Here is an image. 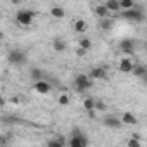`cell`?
Masks as SVG:
<instances>
[{
  "label": "cell",
  "mask_w": 147,
  "mask_h": 147,
  "mask_svg": "<svg viewBox=\"0 0 147 147\" xmlns=\"http://www.w3.org/2000/svg\"><path fill=\"white\" fill-rule=\"evenodd\" d=\"M121 18L126 19V21H130V23H142L145 16H144V11L135 5V7H131V9L121 11Z\"/></svg>",
  "instance_id": "obj_1"
},
{
  "label": "cell",
  "mask_w": 147,
  "mask_h": 147,
  "mask_svg": "<svg viewBox=\"0 0 147 147\" xmlns=\"http://www.w3.org/2000/svg\"><path fill=\"white\" fill-rule=\"evenodd\" d=\"M92 85H94V80L88 75H82V73L76 75V78H75V88H76L78 94H83V92L90 90Z\"/></svg>",
  "instance_id": "obj_2"
},
{
  "label": "cell",
  "mask_w": 147,
  "mask_h": 147,
  "mask_svg": "<svg viewBox=\"0 0 147 147\" xmlns=\"http://www.w3.org/2000/svg\"><path fill=\"white\" fill-rule=\"evenodd\" d=\"M35 19V12L33 11H26V9H19L16 12V21L21 26H31Z\"/></svg>",
  "instance_id": "obj_3"
},
{
  "label": "cell",
  "mask_w": 147,
  "mask_h": 147,
  "mask_svg": "<svg viewBox=\"0 0 147 147\" xmlns=\"http://www.w3.org/2000/svg\"><path fill=\"white\" fill-rule=\"evenodd\" d=\"M7 61H9V64H12V66H21V64L26 62V54H24L23 50H19V49H12V50L7 54Z\"/></svg>",
  "instance_id": "obj_4"
},
{
  "label": "cell",
  "mask_w": 147,
  "mask_h": 147,
  "mask_svg": "<svg viewBox=\"0 0 147 147\" xmlns=\"http://www.w3.org/2000/svg\"><path fill=\"white\" fill-rule=\"evenodd\" d=\"M69 147H87L88 145V138L83 133H76V135H71V138L67 140Z\"/></svg>",
  "instance_id": "obj_5"
},
{
  "label": "cell",
  "mask_w": 147,
  "mask_h": 147,
  "mask_svg": "<svg viewBox=\"0 0 147 147\" xmlns=\"http://www.w3.org/2000/svg\"><path fill=\"white\" fill-rule=\"evenodd\" d=\"M119 50L123 54H126V55H133L135 50H137V43L131 38H125V40L119 42Z\"/></svg>",
  "instance_id": "obj_6"
},
{
  "label": "cell",
  "mask_w": 147,
  "mask_h": 147,
  "mask_svg": "<svg viewBox=\"0 0 147 147\" xmlns=\"http://www.w3.org/2000/svg\"><path fill=\"white\" fill-rule=\"evenodd\" d=\"M33 90H35L36 94H40V95H47V94L52 92V85L42 78V80H36V82L33 83Z\"/></svg>",
  "instance_id": "obj_7"
},
{
  "label": "cell",
  "mask_w": 147,
  "mask_h": 147,
  "mask_svg": "<svg viewBox=\"0 0 147 147\" xmlns=\"http://www.w3.org/2000/svg\"><path fill=\"white\" fill-rule=\"evenodd\" d=\"M104 125L107 126V128H119L123 123H121V119L118 118V116H114V114H106L104 116Z\"/></svg>",
  "instance_id": "obj_8"
},
{
  "label": "cell",
  "mask_w": 147,
  "mask_h": 147,
  "mask_svg": "<svg viewBox=\"0 0 147 147\" xmlns=\"http://www.w3.org/2000/svg\"><path fill=\"white\" fill-rule=\"evenodd\" d=\"M88 76L92 80H107V69L106 67H94V69H90Z\"/></svg>",
  "instance_id": "obj_9"
},
{
  "label": "cell",
  "mask_w": 147,
  "mask_h": 147,
  "mask_svg": "<svg viewBox=\"0 0 147 147\" xmlns=\"http://www.w3.org/2000/svg\"><path fill=\"white\" fill-rule=\"evenodd\" d=\"M133 59H130V57H125V59H121L119 61V71L121 73H125V75H128V73H131V69H133Z\"/></svg>",
  "instance_id": "obj_10"
},
{
  "label": "cell",
  "mask_w": 147,
  "mask_h": 147,
  "mask_svg": "<svg viewBox=\"0 0 147 147\" xmlns=\"http://www.w3.org/2000/svg\"><path fill=\"white\" fill-rule=\"evenodd\" d=\"M119 119H121L123 125H128V126H135V125L138 123V119H137V116H135L133 113H123Z\"/></svg>",
  "instance_id": "obj_11"
},
{
  "label": "cell",
  "mask_w": 147,
  "mask_h": 147,
  "mask_svg": "<svg viewBox=\"0 0 147 147\" xmlns=\"http://www.w3.org/2000/svg\"><path fill=\"white\" fill-rule=\"evenodd\" d=\"M52 47H54V50H55L57 54H61V52H64V50L67 49L66 42H64L62 38H59V36H55V38H54V42H52Z\"/></svg>",
  "instance_id": "obj_12"
},
{
  "label": "cell",
  "mask_w": 147,
  "mask_h": 147,
  "mask_svg": "<svg viewBox=\"0 0 147 147\" xmlns=\"http://www.w3.org/2000/svg\"><path fill=\"white\" fill-rule=\"evenodd\" d=\"M131 73H133V76H135V78H144V76L147 75V69H145L144 64H133Z\"/></svg>",
  "instance_id": "obj_13"
},
{
  "label": "cell",
  "mask_w": 147,
  "mask_h": 147,
  "mask_svg": "<svg viewBox=\"0 0 147 147\" xmlns=\"http://www.w3.org/2000/svg\"><path fill=\"white\" fill-rule=\"evenodd\" d=\"M94 12H95V16H97L99 19H102V18H109V14H111V12L106 9V5H104V4H99V5H95Z\"/></svg>",
  "instance_id": "obj_14"
},
{
  "label": "cell",
  "mask_w": 147,
  "mask_h": 147,
  "mask_svg": "<svg viewBox=\"0 0 147 147\" xmlns=\"http://www.w3.org/2000/svg\"><path fill=\"white\" fill-rule=\"evenodd\" d=\"M50 16H52V18H55V19H64L66 12H64V9H62V7L55 5V7H52V9H50Z\"/></svg>",
  "instance_id": "obj_15"
},
{
  "label": "cell",
  "mask_w": 147,
  "mask_h": 147,
  "mask_svg": "<svg viewBox=\"0 0 147 147\" xmlns=\"http://www.w3.org/2000/svg\"><path fill=\"white\" fill-rule=\"evenodd\" d=\"M104 5H106V9H107L109 12H119V11H121V9H119V2H118V0H107Z\"/></svg>",
  "instance_id": "obj_16"
},
{
  "label": "cell",
  "mask_w": 147,
  "mask_h": 147,
  "mask_svg": "<svg viewBox=\"0 0 147 147\" xmlns=\"http://www.w3.org/2000/svg\"><path fill=\"white\" fill-rule=\"evenodd\" d=\"M113 26H114V21H113L111 18H102V19H100V30H102V31H109Z\"/></svg>",
  "instance_id": "obj_17"
},
{
  "label": "cell",
  "mask_w": 147,
  "mask_h": 147,
  "mask_svg": "<svg viewBox=\"0 0 147 147\" xmlns=\"http://www.w3.org/2000/svg\"><path fill=\"white\" fill-rule=\"evenodd\" d=\"M73 28H75V31H76V33H85V31H87V21L78 19V21H75Z\"/></svg>",
  "instance_id": "obj_18"
},
{
  "label": "cell",
  "mask_w": 147,
  "mask_h": 147,
  "mask_svg": "<svg viewBox=\"0 0 147 147\" xmlns=\"http://www.w3.org/2000/svg\"><path fill=\"white\" fill-rule=\"evenodd\" d=\"M78 47H83V49L90 50V49H92V40L87 38V36H80V40H78Z\"/></svg>",
  "instance_id": "obj_19"
},
{
  "label": "cell",
  "mask_w": 147,
  "mask_h": 147,
  "mask_svg": "<svg viewBox=\"0 0 147 147\" xmlns=\"http://www.w3.org/2000/svg\"><path fill=\"white\" fill-rule=\"evenodd\" d=\"M118 2H119V9H121V11L135 7V0H118Z\"/></svg>",
  "instance_id": "obj_20"
},
{
  "label": "cell",
  "mask_w": 147,
  "mask_h": 147,
  "mask_svg": "<svg viewBox=\"0 0 147 147\" xmlns=\"http://www.w3.org/2000/svg\"><path fill=\"white\" fill-rule=\"evenodd\" d=\"M30 75H31L33 82H36V80H42V78H43V73H42V69H38V67H31Z\"/></svg>",
  "instance_id": "obj_21"
},
{
  "label": "cell",
  "mask_w": 147,
  "mask_h": 147,
  "mask_svg": "<svg viewBox=\"0 0 147 147\" xmlns=\"http://www.w3.org/2000/svg\"><path fill=\"white\" fill-rule=\"evenodd\" d=\"M83 107H85V111H92V109H95V99L87 97V99L83 100Z\"/></svg>",
  "instance_id": "obj_22"
},
{
  "label": "cell",
  "mask_w": 147,
  "mask_h": 147,
  "mask_svg": "<svg viewBox=\"0 0 147 147\" xmlns=\"http://www.w3.org/2000/svg\"><path fill=\"white\" fill-rule=\"evenodd\" d=\"M64 144H66L64 138H57V140H49V142H47L49 147H64Z\"/></svg>",
  "instance_id": "obj_23"
},
{
  "label": "cell",
  "mask_w": 147,
  "mask_h": 147,
  "mask_svg": "<svg viewBox=\"0 0 147 147\" xmlns=\"http://www.w3.org/2000/svg\"><path fill=\"white\" fill-rule=\"evenodd\" d=\"M57 100H59L61 106H69V95H67V94H61V95L57 97Z\"/></svg>",
  "instance_id": "obj_24"
},
{
  "label": "cell",
  "mask_w": 147,
  "mask_h": 147,
  "mask_svg": "<svg viewBox=\"0 0 147 147\" xmlns=\"http://www.w3.org/2000/svg\"><path fill=\"white\" fill-rule=\"evenodd\" d=\"M87 52H88V50H87V49H83V47H76V50H75V54H76L78 57H85V55H87Z\"/></svg>",
  "instance_id": "obj_25"
},
{
  "label": "cell",
  "mask_w": 147,
  "mask_h": 147,
  "mask_svg": "<svg viewBox=\"0 0 147 147\" xmlns=\"http://www.w3.org/2000/svg\"><path fill=\"white\" fill-rule=\"evenodd\" d=\"M126 145H128V147H140V145H142V142H140V140H137V138H131V140H128V142H126Z\"/></svg>",
  "instance_id": "obj_26"
},
{
  "label": "cell",
  "mask_w": 147,
  "mask_h": 147,
  "mask_svg": "<svg viewBox=\"0 0 147 147\" xmlns=\"http://www.w3.org/2000/svg\"><path fill=\"white\" fill-rule=\"evenodd\" d=\"M95 109H97V111H106V104H104V102H97V100H95Z\"/></svg>",
  "instance_id": "obj_27"
},
{
  "label": "cell",
  "mask_w": 147,
  "mask_h": 147,
  "mask_svg": "<svg viewBox=\"0 0 147 147\" xmlns=\"http://www.w3.org/2000/svg\"><path fill=\"white\" fill-rule=\"evenodd\" d=\"M9 2H11V4H12V5H19V4H21V2H23V0H9Z\"/></svg>",
  "instance_id": "obj_28"
},
{
  "label": "cell",
  "mask_w": 147,
  "mask_h": 147,
  "mask_svg": "<svg viewBox=\"0 0 147 147\" xmlns=\"http://www.w3.org/2000/svg\"><path fill=\"white\" fill-rule=\"evenodd\" d=\"M4 106H5V99L0 95V107H4Z\"/></svg>",
  "instance_id": "obj_29"
},
{
  "label": "cell",
  "mask_w": 147,
  "mask_h": 147,
  "mask_svg": "<svg viewBox=\"0 0 147 147\" xmlns=\"http://www.w3.org/2000/svg\"><path fill=\"white\" fill-rule=\"evenodd\" d=\"M0 40H4V33L2 31H0Z\"/></svg>",
  "instance_id": "obj_30"
}]
</instances>
